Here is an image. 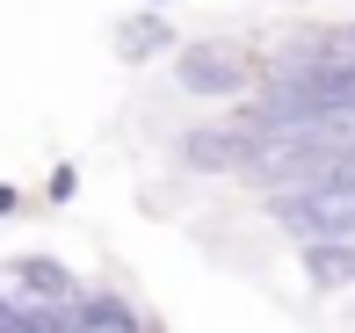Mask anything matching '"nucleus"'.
Instances as JSON below:
<instances>
[{"mask_svg": "<svg viewBox=\"0 0 355 333\" xmlns=\"http://www.w3.org/2000/svg\"><path fill=\"white\" fill-rule=\"evenodd\" d=\"M304 261H312L319 282H341V276H355V240H312Z\"/></svg>", "mask_w": 355, "mask_h": 333, "instance_id": "3", "label": "nucleus"}, {"mask_svg": "<svg viewBox=\"0 0 355 333\" xmlns=\"http://www.w3.org/2000/svg\"><path fill=\"white\" fill-rule=\"evenodd\" d=\"M153 8H167V0H153Z\"/></svg>", "mask_w": 355, "mask_h": 333, "instance_id": "5", "label": "nucleus"}, {"mask_svg": "<svg viewBox=\"0 0 355 333\" xmlns=\"http://www.w3.org/2000/svg\"><path fill=\"white\" fill-rule=\"evenodd\" d=\"M66 333H138L131 305H116V297H80L66 312Z\"/></svg>", "mask_w": 355, "mask_h": 333, "instance_id": "2", "label": "nucleus"}, {"mask_svg": "<svg viewBox=\"0 0 355 333\" xmlns=\"http://www.w3.org/2000/svg\"><path fill=\"white\" fill-rule=\"evenodd\" d=\"M174 80L189 94H254L268 87V58L239 37H196L174 51Z\"/></svg>", "mask_w": 355, "mask_h": 333, "instance_id": "1", "label": "nucleus"}, {"mask_svg": "<svg viewBox=\"0 0 355 333\" xmlns=\"http://www.w3.org/2000/svg\"><path fill=\"white\" fill-rule=\"evenodd\" d=\"M159 37H167L159 22H138V29H123V51H131V58H145V51H159Z\"/></svg>", "mask_w": 355, "mask_h": 333, "instance_id": "4", "label": "nucleus"}]
</instances>
